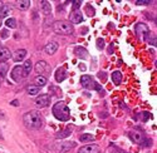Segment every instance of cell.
<instances>
[{
  "label": "cell",
  "mask_w": 157,
  "mask_h": 153,
  "mask_svg": "<svg viewBox=\"0 0 157 153\" xmlns=\"http://www.w3.org/2000/svg\"><path fill=\"white\" fill-rule=\"evenodd\" d=\"M129 138H131V141H133L135 143H142L143 141H145L143 136H142L140 132H137V131L129 132Z\"/></svg>",
  "instance_id": "5bb4252c"
},
{
  "label": "cell",
  "mask_w": 157,
  "mask_h": 153,
  "mask_svg": "<svg viewBox=\"0 0 157 153\" xmlns=\"http://www.w3.org/2000/svg\"><path fill=\"white\" fill-rule=\"evenodd\" d=\"M35 72L39 74V75H43V76H45V78H48V75L50 74V72H52V68H50V65L48 64L47 62H44V60H39L36 64H35Z\"/></svg>",
  "instance_id": "5b68a950"
},
{
  "label": "cell",
  "mask_w": 157,
  "mask_h": 153,
  "mask_svg": "<svg viewBox=\"0 0 157 153\" xmlns=\"http://www.w3.org/2000/svg\"><path fill=\"white\" fill-rule=\"evenodd\" d=\"M81 4H82V2H73V10H78Z\"/></svg>",
  "instance_id": "1f68e13d"
},
{
  "label": "cell",
  "mask_w": 157,
  "mask_h": 153,
  "mask_svg": "<svg viewBox=\"0 0 157 153\" xmlns=\"http://www.w3.org/2000/svg\"><path fill=\"white\" fill-rule=\"evenodd\" d=\"M83 21V15L79 10H73L69 15V23L71 24H79Z\"/></svg>",
  "instance_id": "30bf717a"
},
{
  "label": "cell",
  "mask_w": 157,
  "mask_h": 153,
  "mask_svg": "<svg viewBox=\"0 0 157 153\" xmlns=\"http://www.w3.org/2000/svg\"><path fill=\"white\" fill-rule=\"evenodd\" d=\"M5 25L8 28H17V20L14 19V18H8L6 20H5Z\"/></svg>",
  "instance_id": "4316f807"
},
{
  "label": "cell",
  "mask_w": 157,
  "mask_h": 153,
  "mask_svg": "<svg viewBox=\"0 0 157 153\" xmlns=\"http://www.w3.org/2000/svg\"><path fill=\"white\" fill-rule=\"evenodd\" d=\"M39 91H40V88L36 87V85H33V84H30V85L27 87V93L29 95H36L39 93Z\"/></svg>",
  "instance_id": "cb8c5ba5"
},
{
  "label": "cell",
  "mask_w": 157,
  "mask_h": 153,
  "mask_svg": "<svg viewBox=\"0 0 157 153\" xmlns=\"http://www.w3.org/2000/svg\"><path fill=\"white\" fill-rule=\"evenodd\" d=\"M112 80L116 85H120L121 82H122V73L120 70H116L112 73Z\"/></svg>",
  "instance_id": "d6986e66"
},
{
  "label": "cell",
  "mask_w": 157,
  "mask_h": 153,
  "mask_svg": "<svg viewBox=\"0 0 157 153\" xmlns=\"http://www.w3.org/2000/svg\"><path fill=\"white\" fill-rule=\"evenodd\" d=\"M0 36H2V38H3V39H6V38L9 36V32H8L6 29L2 30V33H0Z\"/></svg>",
  "instance_id": "f546056e"
},
{
  "label": "cell",
  "mask_w": 157,
  "mask_h": 153,
  "mask_svg": "<svg viewBox=\"0 0 157 153\" xmlns=\"http://www.w3.org/2000/svg\"><path fill=\"white\" fill-rule=\"evenodd\" d=\"M23 67V72H24V76H28L33 69V64H32V60H25L24 62V65Z\"/></svg>",
  "instance_id": "e0dca14e"
},
{
  "label": "cell",
  "mask_w": 157,
  "mask_h": 153,
  "mask_svg": "<svg viewBox=\"0 0 157 153\" xmlns=\"http://www.w3.org/2000/svg\"><path fill=\"white\" fill-rule=\"evenodd\" d=\"M11 57H13V59H14V62H17V63L23 62L24 58L27 57V50L25 49H18V50H15V53L13 54Z\"/></svg>",
  "instance_id": "8fae6325"
},
{
  "label": "cell",
  "mask_w": 157,
  "mask_h": 153,
  "mask_svg": "<svg viewBox=\"0 0 157 153\" xmlns=\"http://www.w3.org/2000/svg\"><path fill=\"white\" fill-rule=\"evenodd\" d=\"M24 78V72H23V67L21 65H17L14 67V69L11 70V79L19 83L21 79Z\"/></svg>",
  "instance_id": "52a82bcc"
},
{
  "label": "cell",
  "mask_w": 157,
  "mask_h": 153,
  "mask_svg": "<svg viewBox=\"0 0 157 153\" xmlns=\"http://www.w3.org/2000/svg\"><path fill=\"white\" fill-rule=\"evenodd\" d=\"M53 29L57 34H60V35H71L74 33L73 25L65 20H57L53 24Z\"/></svg>",
  "instance_id": "3957f363"
},
{
  "label": "cell",
  "mask_w": 157,
  "mask_h": 153,
  "mask_svg": "<svg viewBox=\"0 0 157 153\" xmlns=\"http://www.w3.org/2000/svg\"><path fill=\"white\" fill-rule=\"evenodd\" d=\"M10 6L9 5H3V9L0 11V18H6L10 14Z\"/></svg>",
  "instance_id": "484cf974"
},
{
  "label": "cell",
  "mask_w": 157,
  "mask_h": 153,
  "mask_svg": "<svg viewBox=\"0 0 157 153\" xmlns=\"http://www.w3.org/2000/svg\"><path fill=\"white\" fill-rule=\"evenodd\" d=\"M78 153H99V147L94 143L86 144L78 149Z\"/></svg>",
  "instance_id": "9c48e42d"
},
{
  "label": "cell",
  "mask_w": 157,
  "mask_h": 153,
  "mask_svg": "<svg viewBox=\"0 0 157 153\" xmlns=\"http://www.w3.org/2000/svg\"><path fill=\"white\" fill-rule=\"evenodd\" d=\"M57 50H58V43H56V42H49L44 47V52L47 54H49V55H53Z\"/></svg>",
  "instance_id": "7c38bea8"
},
{
  "label": "cell",
  "mask_w": 157,
  "mask_h": 153,
  "mask_svg": "<svg viewBox=\"0 0 157 153\" xmlns=\"http://www.w3.org/2000/svg\"><path fill=\"white\" fill-rule=\"evenodd\" d=\"M97 47H98V49H101V50L104 48V40L102 39V38L97 39Z\"/></svg>",
  "instance_id": "83f0119b"
},
{
  "label": "cell",
  "mask_w": 157,
  "mask_h": 153,
  "mask_svg": "<svg viewBox=\"0 0 157 153\" xmlns=\"http://www.w3.org/2000/svg\"><path fill=\"white\" fill-rule=\"evenodd\" d=\"M15 6L19 10H27L30 6V2L29 0H18V2L15 3Z\"/></svg>",
  "instance_id": "ac0fdd59"
},
{
  "label": "cell",
  "mask_w": 157,
  "mask_h": 153,
  "mask_svg": "<svg viewBox=\"0 0 157 153\" xmlns=\"http://www.w3.org/2000/svg\"><path fill=\"white\" fill-rule=\"evenodd\" d=\"M9 70V64L6 62H0V76L2 78H5Z\"/></svg>",
  "instance_id": "ffe728a7"
},
{
  "label": "cell",
  "mask_w": 157,
  "mask_h": 153,
  "mask_svg": "<svg viewBox=\"0 0 157 153\" xmlns=\"http://www.w3.org/2000/svg\"><path fill=\"white\" fill-rule=\"evenodd\" d=\"M23 121H24L25 127L33 131L39 129L42 127V116L38 110H30L28 113H25L23 117Z\"/></svg>",
  "instance_id": "6da1fadb"
},
{
  "label": "cell",
  "mask_w": 157,
  "mask_h": 153,
  "mask_svg": "<svg viewBox=\"0 0 157 153\" xmlns=\"http://www.w3.org/2000/svg\"><path fill=\"white\" fill-rule=\"evenodd\" d=\"M54 78L58 83H62L65 78H67V70H65L64 68H58L56 70V74H54Z\"/></svg>",
  "instance_id": "4fadbf2b"
},
{
  "label": "cell",
  "mask_w": 157,
  "mask_h": 153,
  "mask_svg": "<svg viewBox=\"0 0 157 153\" xmlns=\"http://www.w3.org/2000/svg\"><path fill=\"white\" fill-rule=\"evenodd\" d=\"M52 112H53V116L58 121L67 122L71 118V109H69V107L65 104L63 100L57 102V103L53 106V109H52Z\"/></svg>",
  "instance_id": "7a4b0ae2"
},
{
  "label": "cell",
  "mask_w": 157,
  "mask_h": 153,
  "mask_svg": "<svg viewBox=\"0 0 157 153\" xmlns=\"http://www.w3.org/2000/svg\"><path fill=\"white\" fill-rule=\"evenodd\" d=\"M71 134V131H67V132H63V133H58L57 134V138H63V137H67Z\"/></svg>",
  "instance_id": "4dcf8cb0"
},
{
  "label": "cell",
  "mask_w": 157,
  "mask_h": 153,
  "mask_svg": "<svg viewBox=\"0 0 157 153\" xmlns=\"http://www.w3.org/2000/svg\"><path fill=\"white\" fill-rule=\"evenodd\" d=\"M135 32H136V35L140 38L141 40H148L150 29H148V27H147L146 24H143V23H138V24H136Z\"/></svg>",
  "instance_id": "277c9868"
},
{
  "label": "cell",
  "mask_w": 157,
  "mask_h": 153,
  "mask_svg": "<svg viewBox=\"0 0 157 153\" xmlns=\"http://www.w3.org/2000/svg\"><path fill=\"white\" fill-rule=\"evenodd\" d=\"M10 104H11V106H15V107H18V106H19V102H18V100H13Z\"/></svg>",
  "instance_id": "d6a6232c"
},
{
  "label": "cell",
  "mask_w": 157,
  "mask_h": 153,
  "mask_svg": "<svg viewBox=\"0 0 157 153\" xmlns=\"http://www.w3.org/2000/svg\"><path fill=\"white\" fill-rule=\"evenodd\" d=\"M151 2L150 0H137L136 2V5H148Z\"/></svg>",
  "instance_id": "f1b7e54d"
},
{
  "label": "cell",
  "mask_w": 157,
  "mask_h": 153,
  "mask_svg": "<svg viewBox=\"0 0 157 153\" xmlns=\"http://www.w3.org/2000/svg\"><path fill=\"white\" fill-rule=\"evenodd\" d=\"M74 53H75V55L78 58H81V59H86L88 57V52H87V50L83 47H77L74 49Z\"/></svg>",
  "instance_id": "2e32d148"
},
{
  "label": "cell",
  "mask_w": 157,
  "mask_h": 153,
  "mask_svg": "<svg viewBox=\"0 0 157 153\" xmlns=\"http://www.w3.org/2000/svg\"><path fill=\"white\" fill-rule=\"evenodd\" d=\"M0 118H4V114H3V112L0 110Z\"/></svg>",
  "instance_id": "836d02e7"
},
{
  "label": "cell",
  "mask_w": 157,
  "mask_h": 153,
  "mask_svg": "<svg viewBox=\"0 0 157 153\" xmlns=\"http://www.w3.org/2000/svg\"><path fill=\"white\" fill-rule=\"evenodd\" d=\"M81 84L86 89H94V87H96V82L93 80V78L90 75H82L81 76Z\"/></svg>",
  "instance_id": "ba28073f"
},
{
  "label": "cell",
  "mask_w": 157,
  "mask_h": 153,
  "mask_svg": "<svg viewBox=\"0 0 157 153\" xmlns=\"http://www.w3.org/2000/svg\"><path fill=\"white\" fill-rule=\"evenodd\" d=\"M2 9H3V3L0 2V11H2Z\"/></svg>",
  "instance_id": "e575fe53"
},
{
  "label": "cell",
  "mask_w": 157,
  "mask_h": 153,
  "mask_svg": "<svg viewBox=\"0 0 157 153\" xmlns=\"http://www.w3.org/2000/svg\"><path fill=\"white\" fill-rule=\"evenodd\" d=\"M0 87H2V79H0Z\"/></svg>",
  "instance_id": "8d00e7d4"
},
{
  "label": "cell",
  "mask_w": 157,
  "mask_h": 153,
  "mask_svg": "<svg viewBox=\"0 0 157 153\" xmlns=\"http://www.w3.org/2000/svg\"><path fill=\"white\" fill-rule=\"evenodd\" d=\"M0 27H2V18H0Z\"/></svg>",
  "instance_id": "d590c367"
},
{
  "label": "cell",
  "mask_w": 157,
  "mask_h": 153,
  "mask_svg": "<svg viewBox=\"0 0 157 153\" xmlns=\"http://www.w3.org/2000/svg\"><path fill=\"white\" fill-rule=\"evenodd\" d=\"M47 82H48V79L45 78V76H43V75H38V76H35V79H34V83H35V85L36 87H44L45 84H47Z\"/></svg>",
  "instance_id": "44dd1931"
},
{
  "label": "cell",
  "mask_w": 157,
  "mask_h": 153,
  "mask_svg": "<svg viewBox=\"0 0 157 153\" xmlns=\"http://www.w3.org/2000/svg\"><path fill=\"white\" fill-rule=\"evenodd\" d=\"M40 8H42V11L44 13L45 15H49L50 11H52V6L48 2H45V0H43V2H40Z\"/></svg>",
  "instance_id": "7402d4cb"
},
{
  "label": "cell",
  "mask_w": 157,
  "mask_h": 153,
  "mask_svg": "<svg viewBox=\"0 0 157 153\" xmlns=\"http://www.w3.org/2000/svg\"><path fill=\"white\" fill-rule=\"evenodd\" d=\"M79 141L83 143H88V142H93L94 141V136L93 134H89V133H84L79 137Z\"/></svg>",
  "instance_id": "603a6c76"
},
{
  "label": "cell",
  "mask_w": 157,
  "mask_h": 153,
  "mask_svg": "<svg viewBox=\"0 0 157 153\" xmlns=\"http://www.w3.org/2000/svg\"><path fill=\"white\" fill-rule=\"evenodd\" d=\"M34 102L38 108H45L50 104V97L48 94H42V95H38Z\"/></svg>",
  "instance_id": "8992f818"
},
{
  "label": "cell",
  "mask_w": 157,
  "mask_h": 153,
  "mask_svg": "<svg viewBox=\"0 0 157 153\" xmlns=\"http://www.w3.org/2000/svg\"><path fill=\"white\" fill-rule=\"evenodd\" d=\"M11 58V53L6 47H0V62H6Z\"/></svg>",
  "instance_id": "9a60e30c"
},
{
  "label": "cell",
  "mask_w": 157,
  "mask_h": 153,
  "mask_svg": "<svg viewBox=\"0 0 157 153\" xmlns=\"http://www.w3.org/2000/svg\"><path fill=\"white\" fill-rule=\"evenodd\" d=\"M74 146H75L74 142H65V143H63V144L60 146V152H67V151H69L71 148H73Z\"/></svg>",
  "instance_id": "d4e9b609"
}]
</instances>
